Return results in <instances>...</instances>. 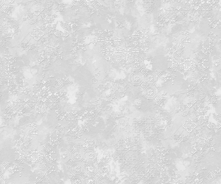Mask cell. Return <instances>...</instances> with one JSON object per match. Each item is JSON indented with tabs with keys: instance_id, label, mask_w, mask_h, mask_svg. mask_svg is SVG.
<instances>
[{
	"instance_id": "obj_1",
	"label": "cell",
	"mask_w": 221,
	"mask_h": 184,
	"mask_svg": "<svg viewBox=\"0 0 221 184\" xmlns=\"http://www.w3.org/2000/svg\"><path fill=\"white\" fill-rule=\"evenodd\" d=\"M38 58V52L35 50H30L18 58L13 64L18 75L25 82L36 84L41 80L42 70Z\"/></svg>"
},
{
	"instance_id": "obj_2",
	"label": "cell",
	"mask_w": 221,
	"mask_h": 184,
	"mask_svg": "<svg viewBox=\"0 0 221 184\" xmlns=\"http://www.w3.org/2000/svg\"><path fill=\"white\" fill-rule=\"evenodd\" d=\"M97 167L94 164H89L85 167V171L88 176H94L97 172Z\"/></svg>"
},
{
	"instance_id": "obj_3",
	"label": "cell",
	"mask_w": 221,
	"mask_h": 184,
	"mask_svg": "<svg viewBox=\"0 0 221 184\" xmlns=\"http://www.w3.org/2000/svg\"><path fill=\"white\" fill-rule=\"evenodd\" d=\"M84 171V168L81 164L77 163L72 168V172L75 176H81Z\"/></svg>"
},
{
	"instance_id": "obj_4",
	"label": "cell",
	"mask_w": 221,
	"mask_h": 184,
	"mask_svg": "<svg viewBox=\"0 0 221 184\" xmlns=\"http://www.w3.org/2000/svg\"><path fill=\"white\" fill-rule=\"evenodd\" d=\"M84 157L86 161L92 162H94L97 159V154L95 151L89 150L85 152Z\"/></svg>"
},
{
	"instance_id": "obj_5",
	"label": "cell",
	"mask_w": 221,
	"mask_h": 184,
	"mask_svg": "<svg viewBox=\"0 0 221 184\" xmlns=\"http://www.w3.org/2000/svg\"><path fill=\"white\" fill-rule=\"evenodd\" d=\"M99 171L102 176H106L110 171V167L107 164H102L99 167Z\"/></svg>"
},
{
	"instance_id": "obj_6",
	"label": "cell",
	"mask_w": 221,
	"mask_h": 184,
	"mask_svg": "<svg viewBox=\"0 0 221 184\" xmlns=\"http://www.w3.org/2000/svg\"><path fill=\"white\" fill-rule=\"evenodd\" d=\"M72 158L75 161H80L83 158V154L81 151L77 150L73 152L72 154Z\"/></svg>"
},
{
	"instance_id": "obj_7",
	"label": "cell",
	"mask_w": 221,
	"mask_h": 184,
	"mask_svg": "<svg viewBox=\"0 0 221 184\" xmlns=\"http://www.w3.org/2000/svg\"><path fill=\"white\" fill-rule=\"evenodd\" d=\"M145 94L148 98H152L156 94V89L152 86H149L145 90Z\"/></svg>"
},
{
	"instance_id": "obj_8",
	"label": "cell",
	"mask_w": 221,
	"mask_h": 184,
	"mask_svg": "<svg viewBox=\"0 0 221 184\" xmlns=\"http://www.w3.org/2000/svg\"><path fill=\"white\" fill-rule=\"evenodd\" d=\"M156 80V76L153 73L150 72L146 75L145 77V81L148 84H152Z\"/></svg>"
},
{
	"instance_id": "obj_9",
	"label": "cell",
	"mask_w": 221,
	"mask_h": 184,
	"mask_svg": "<svg viewBox=\"0 0 221 184\" xmlns=\"http://www.w3.org/2000/svg\"><path fill=\"white\" fill-rule=\"evenodd\" d=\"M131 79L134 84H140L142 81V76L139 73H135L132 75Z\"/></svg>"
},
{
	"instance_id": "obj_10",
	"label": "cell",
	"mask_w": 221,
	"mask_h": 184,
	"mask_svg": "<svg viewBox=\"0 0 221 184\" xmlns=\"http://www.w3.org/2000/svg\"><path fill=\"white\" fill-rule=\"evenodd\" d=\"M85 184H95L97 183V181L96 180V178L94 177H89L87 178L85 180Z\"/></svg>"
},
{
	"instance_id": "obj_11",
	"label": "cell",
	"mask_w": 221,
	"mask_h": 184,
	"mask_svg": "<svg viewBox=\"0 0 221 184\" xmlns=\"http://www.w3.org/2000/svg\"><path fill=\"white\" fill-rule=\"evenodd\" d=\"M72 183L73 184H83V180L80 177H77L74 178L72 181Z\"/></svg>"
},
{
	"instance_id": "obj_12",
	"label": "cell",
	"mask_w": 221,
	"mask_h": 184,
	"mask_svg": "<svg viewBox=\"0 0 221 184\" xmlns=\"http://www.w3.org/2000/svg\"><path fill=\"white\" fill-rule=\"evenodd\" d=\"M99 183L100 184H110L111 183V181L109 179H108L106 178H102L99 181Z\"/></svg>"
},
{
	"instance_id": "obj_13",
	"label": "cell",
	"mask_w": 221,
	"mask_h": 184,
	"mask_svg": "<svg viewBox=\"0 0 221 184\" xmlns=\"http://www.w3.org/2000/svg\"><path fill=\"white\" fill-rule=\"evenodd\" d=\"M6 16V13H4L0 9V24L4 21L5 17Z\"/></svg>"
},
{
	"instance_id": "obj_14",
	"label": "cell",
	"mask_w": 221,
	"mask_h": 184,
	"mask_svg": "<svg viewBox=\"0 0 221 184\" xmlns=\"http://www.w3.org/2000/svg\"><path fill=\"white\" fill-rule=\"evenodd\" d=\"M5 49L3 47H0V61L4 55Z\"/></svg>"
}]
</instances>
